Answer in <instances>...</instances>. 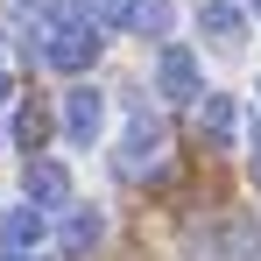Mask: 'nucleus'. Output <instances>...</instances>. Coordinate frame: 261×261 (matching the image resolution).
<instances>
[{
  "label": "nucleus",
  "mask_w": 261,
  "mask_h": 261,
  "mask_svg": "<svg viewBox=\"0 0 261 261\" xmlns=\"http://www.w3.org/2000/svg\"><path fill=\"white\" fill-rule=\"evenodd\" d=\"M99 43H106V36H99V21H78V14H64V21H43V64L49 71H71V78H78V71H92V64H99Z\"/></svg>",
  "instance_id": "f257e3e1"
},
{
  "label": "nucleus",
  "mask_w": 261,
  "mask_h": 261,
  "mask_svg": "<svg viewBox=\"0 0 261 261\" xmlns=\"http://www.w3.org/2000/svg\"><path fill=\"white\" fill-rule=\"evenodd\" d=\"M155 155H163V120H155L148 106H134V120H127V141H120L113 170H120V176H148V170H155Z\"/></svg>",
  "instance_id": "f03ea898"
},
{
  "label": "nucleus",
  "mask_w": 261,
  "mask_h": 261,
  "mask_svg": "<svg viewBox=\"0 0 261 261\" xmlns=\"http://www.w3.org/2000/svg\"><path fill=\"white\" fill-rule=\"evenodd\" d=\"M57 120H64V141H71V148H92L99 127H106V92H99V85H71Z\"/></svg>",
  "instance_id": "7ed1b4c3"
},
{
  "label": "nucleus",
  "mask_w": 261,
  "mask_h": 261,
  "mask_svg": "<svg viewBox=\"0 0 261 261\" xmlns=\"http://www.w3.org/2000/svg\"><path fill=\"white\" fill-rule=\"evenodd\" d=\"M155 92H163V99H176V106H191V99L205 92L198 57H191V49H163V57H155Z\"/></svg>",
  "instance_id": "20e7f679"
},
{
  "label": "nucleus",
  "mask_w": 261,
  "mask_h": 261,
  "mask_svg": "<svg viewBox=\"0 0 261 261\" xmlns=\"http://www.w3.org/2000/svg\"><path fill=\"white\" fill-rule=\"evenodd\" d=\"M99 240H106V212H99V205H64V226H57L64 261H85Z\"/></svg>",
  "instance_id": "39448f33"
},
{
  "label": "nucleus",
  "mask_w": 261,
  "mask_h": 261,
  "mask_svg": "<svg viewBox=\"0 0 261 261\" xmlns=\"http://www.w3.org/2000/svg\"><path fill=\"white\" fill-rule=\"evenodd\" d=\"M21 191H29V205L57 212V205H71V170H64V163H49V155H29V170H21Z\"/></svg>",
  "instance_id": "423d86ee"
},
{
  "label": "nucleus",
  "mask_w": 261,
  "mask_h": 261,
  "mask_svg": "<svg viewBox=\"0 0 261 261\" xmlns=\"http://www.w3.org/2000/svg\"><path fill=\"white\" fill-rule=\"evenodd\" d=\"M43 240H49V212H43V205H7V212H0V247L36 254Z\"/></svg>",
  "instance_id": "0eeeda50"
},
{
  "label": "nucleus",
  "mask_w": 261,
  "mask_h": 261,
  "mask_svg": "<svg viewBox=\"0 0 261 261\" xmlns=\"http://www.w3.org/2000/svg\"><path fill=\"white\" fill-rule=\"evenodd\" d=\"M198 29H205V36H212V43H240V36H247V14H240V7H233V0H198Z\"/></svg>",
  "instance_id": "6e6552de"
},
{
  "label": "nucleus",
  "mask_w": 261,
  "mask_h": 261,
  "mask_svg": "<svg viewBox=\"0 0 261 261\" xmlns=\"http://www.w3.org/2000/svg\"><path fill=\"white\" fill-rule=\"evenodd\" d=\"M49 127H57V113H49L43 99H21V106H14V127H7V134H14V148H29V155H36V148L49 141Z\"/></svg>",
  "instance_id": "1a4fd4ad"
},
{
  "label": "nucleus",
  "mask_w": 261,
  "mask_h": 261,
  "mask_svg": "<svg viewBox=\"0 0 261 261\" xmlns=\"http://www.w3.org/2000/svg\"><path fill=\"white\" fill-rule=\"evenodd\" d=\"M198 99H205V113H198L205 141H233V99L226 92H198Z\"/></svg>",
  "instance_id": "9d476101"
},
{
  "label": "nucleus",
  "mask_w": 261,
  "mask_h": 261,
  "mask_svg": "<svg viewBox=\"0 0 261 261\" xmlns=\"http://www.w3.org/2000/svg\"><path fill=\"white\" fill-rule=\"evenodd\" d=\"M127 29L134 36H163L170 29V0H127Z\"/></svg>",
  "instance_id": "9b49d317"
},
{
  "label": "nucleus",
  "mask_w": 261,
  "mask_h": 261,
  "mask_svg": "<svg viewBox=\"0 0 261 261\" xmlns=\"http://www.w3.org/2000/svg\"><path fill=\"white\" fill-rule=\"evenodd\" d=\"M85 14L99 29H127V0H85Z\"/></svg>",
  "instance_id": "f8f14e48"
},
{
  "label": "nucleus",
  "mask_w": 261,
  "mask_h": 261,
  "mask_svg": "<svg viewBox=\"0 0 261 261\" xmlns=\"http://www.w3.org/2000/svg\"><path fill=\"white\" fill-rule=\"evenodd\" d=\"M0 261H36V254H14V247H7V254H0Z\"/></svg>",
  "instance_id": "ddd939ff"
},
{
  "label": "nucleus",
  "mask_w": 261,
  "mask_h": 261,
  "mask_svg": "<svg viewBox=\"0 0 261 261\" xmlns=\"http://www.w3.org/2000/svg\"><path fill=\"white\" fill-rule=\"evenodd\" d=\"M254 176H261V134H254Z\"/></svg>",
  "instance_id": "4468645a"
},
{
  "label": "nucleus",
  "mask_w": 261,
  "mask_h": 261,
  "mask_svg": "<svg viewBox=\"0 0 261 261\" xmlns=\"http://www.w3.org/2000/svg\"><path fill=\"white\" fill-rule=\"evenodd\" d=\"M0 99H7V71H0Z\"/></svg>",
  "instance_id": "2eb2a0df"
},
{
  "label": "nucleus",
  "mask_w": 261,
  "mask_h": 261,
  "mask_svg": "<svg viewBox=\"0 0 261 261\" xmlns=\"http://www.w3.org/2000/svg\"><path fill=\"white\" fill-rule=\"evenodd\" d=\"M247 7H254V14H261V0H247Z\"/></svg>",
  "instance_id": "dca6fc26"
}]
</instances>
